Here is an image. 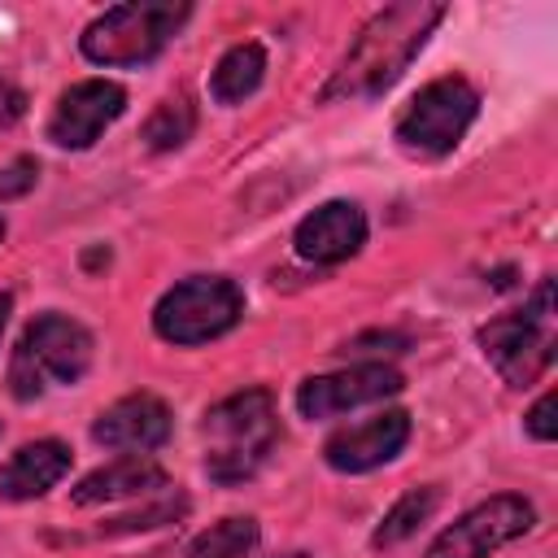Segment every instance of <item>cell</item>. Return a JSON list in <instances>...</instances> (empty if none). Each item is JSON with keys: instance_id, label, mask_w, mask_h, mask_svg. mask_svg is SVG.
Listing matches in <instances>:
<instances>
[{"instance_id": "obj_16", "label": "cell", "mask_w": 558, "mask_h": 558, "mask_svg": "<svg viewBox=\"0 0 558 558\" xmlns=\"http://www.w3.org/2000/svg\"><path fill=\"white\" fill-rule=\"evenodd\" d=\"M266 74V48L262 44H235L231 52H222V61L214 65V78H209V92L218 105H235L244 96L257 92Z\"/></svg>"}, {"instance_id": "obj_10", "label": "cell", "mask_w": 558, "mask_h": 558, "mask_svg": "<svg viewBox=\"0 0 558 558\" xmlns=\"http://www.w3.org/2000/svg\"><path fill=\"white\" fill-rule=\"evenodd\" d=\"M126 109V92L109 78H83L70 92H61L52 118H48V140L57 148H87L96 144V135L118 122Z\"/></svg>"}, {"instance_id": "obj_2", "label": "cell", "mask_w": 558, "mask_h": 558, "mask_svg": "<svg viewBox=\"0 0 558 558\" xmlns=\"http://www.w3.org/2000/svg\"><path fill=\"white\" fill-rule=\"evenodd\" d=\"M205 471L218 484H240L248 480L275 449L279 440V418H275V401L266 388H248L235 392L227 401H218L205 423Z\"/></svg>"}, {"instance_id": "obj_4", "label": "cell", "mask_w": 558, "mask_h": 558, "mask_svg": "<svg viewBox=\"0 0 558 558\" xmlns=\"http://www.w3.org/2000/svg\"><path fill=\"white\" fill-rule=\"evenodd\" d=\"M554 344H558V327H554V283L549 279H541V288L532 292V301L523 310L501 314L488 327H480V349L510 388H527L536 375H545L554 362Z\"/></svg>"}, {"instance_id": "obj_24", "label": "cell", "mask_w": 558, "mask_h": 558, "mask_svg": "<svg viewBox=\"0 0 558 558\" xmlns=\"http://www.w3.org/2000/svg\"><path fill=\"white\" fill-rule=\"evenodd\" d=\"M275 558H310V554H275Z\"/></svg>"}, {"instance_id": "obj_7", "label": "cell", "mask_w": 558, "mask_h": 558, "mask_svg": "<svg viewBox=\"0 0 558 558\" xmlns=\"http://www.w3.org/2000/svg\"><path fill=\"white\" fill-rule=\"evenodd\" d=\"M244 314V292L231 279L218 275H196L174 283L157 310H153V327L161 340L170 344H205L222 331H231Z\"/></svg>"}, {"instance_id": "obj_6", "label": "cell", "mask_w": 558, "mask_h": 558, "mask_svg": "<svg viewBox=\"0 0 558 558\" xmlns=\"http://www.w3.org/2000/svg\"><path fill=\"white\" fill-rule=\"evenodd\" d=\"M475 113H480V92L466 78L458 74L432 78L397 118V144L410 157H445L458 148Z\"/></svg>"}, {"instance_id": "obj_18", "label": "cell", "mask_w": 558, "mask_h": 558, "mask_svg": "<svg viewBox=\"0 0 558 558\" xmlns=\"http://www.w3.org/2000/svg\"><path fill=\"white\" fill-rule=\"evenodd\" d=\"M253 545H257L253 519H222L187 545V558H248Z\"/></svg>"}, {"instance_id": "obj_11", "label": "cell", "mask_w": 558, "mask_h": 558, "mask_svg": "<svg viewBox=\"0 0 558 558\" xmlns=\"http://www.w3.org/2000/svg\"><path fill=\"white\" fill-rule=\"evenodd\" d=\"M410 440V414L405 410H384L366 423H349L340 427L327 445H323V458L327 466L344 471V475H362V471H375L384 462H392Z\"/></svg>"}, {"instance_id": "obj_23", "label": "cell", "mask_w": 558, "mask_h": 558, "mask_svg": "<svg viewBox=\"0 0 558 558\" xmlns=\"http://www.w3.org/2000/svg\"><path fill=\"white\" fill-rule=\"evenodd\" d=\"M9 314H13V296L4 292V296H0V336H4V323H9Z\"/></svg>"}, {"instance_id": "obj_21", "label": "cell", "mask_w": 558, "mask_h": 558, "mask_svg": "<svg viewBox=\"0 0 558 558\" xmlns=\"http://www.w3.org/2000/svg\"><path fill=\"white\" fill-rule=\"evenodd\" d=\"M554 405H558V401H554V392H545V397H541V401L527 410V432H532L536 440H554V436H558V418H554Z\"/></svg>"}, {"instance_id": "obj_12", "label": "cell", "mask_w": 558, "mask_h": 558, "mask_svg": "<svg viewBox=\"0 0 558 558\" xmlns=\"http://www.w3.org/2000/svg\"><path fill=\"white\" fill-rule=\"evenodd\" d=\"M292 244L305 262H318V266L349 262L366 244V218L353 201H327V205H318L314 214L301 218Z\"/></svg>"}, {"instance_id": "obj_15", "label": "cell", "mask_w": 558, "mask_h": 558, "mask_svg": "<svg viewBox=\"0 0 558 558\" xmlns=\"http://www.w3.org/2000/svg\"><path fill=\"white\" fill-rule=\"evenodd\" d=\"M65 471H70V449H65L61 440L22 445V449L0 466V497H4V501L44 497Z\"/></svg>"}, {"instance_id": "obj_20", "label": "cell", "mask_w": 558, "mask_h": 558, "mask_svg": "<svg viewBox=\"0 0 558 558\" xmlns=\"http://www.w3.org/2000/svg\"><path fill=\"white\" fill-rule=\"evenodd\" d=\"M39 179V161L35 157H13L4 170H0V201H13V196H26Z\"/></svg>"}, {"instance_id": "obj_22", "label": "cell", "mask_w": 558, "mask_h": 558, "mask_svg": "<svg viewBox=\"0 0 558 558\" xmlns=\"http://www.w3.org/2000/svg\"><path fill=\"white\" fill-rule=\"evenodd\" d=\"M22 109H26V96H22L13 83H4V78H0V122L22 118Z\"/></svg>"}, {"instance_id": "obj_9", "label": "cell", "mask_w": 558, "mask_h": 558, "mask_svg": "<svg viewBox=\"0 0 558 558\" xmlns=\"http://www.w3.org/2000/svg\"><path fill=\"white\" fill-rule=\"evenodd\" d=\"M401 392V375L384 362H362V366H349V371H336V375H314L296 388V410L305 418H336V414H349L357 405H371V401H384Z\"/></svg>"}, {"instance_id": "obj_25", "label": "cell", "mask_w": 558, "mask_h": 558, "mask_svg": "<svg viewBox=\"0 0 558 558\" xmlns=\"http://www.w3.org/2000/svg\"><path fill=\"white\" fill-rule=\"evenodd\" d=\"M0 240H4V218H0Z\"/></svg>"}, {"instance_id": "obj_3", "label": "cell", "mask_w": 558, "mask_h": 558, "mask_svg": "<svg viewBox=\"0 0 558 558\" xmlns=\"http://www.w3.org/2000/svg\"><path fill=\"white\" fill-rule=\"evenodd\" d=\"M92 366V336L83 323L65 314H39L9 362V392L17 401H35L48 384H78Z\"/></svg>"}, {"instance_id": "obj_17", "label": "cell", "mask_w": 558, "mask_h": 558, "mask_svg": "<svg viewBox=\"0 0 558 558\" xmlns=\"http://www.w3.org/2000/svg\"><path fill=\"white\" fill-rule=\"evenodd\" d=\"M440 506V488H410L388 514H384V523L375 527V545H397V541H405V536H414L427 519H432V510Z\"/></svg>"}, {"instance_id": "obj_19", "label": "cell", "mask_w": 558, "mask_h": 558, "mask_svg": "<svg viewBox=\"0 0 558 558\" xmlns=\"http://www.w3.org/2000/svg\"><path fill=\"white\" fill-rule=\"evenodd\" d=\"M192 131H196V113H192V105H187L183 96L161 100V105L153 109V118L144 122L148 148H179V144L192 140Z\"/></svg>"}, {"instance_id": "obj_8", "label": "cell", "mask_w": 558, "mask_h": 558, "mask_svg": "<svg viewBox=\"0 0 558 558\" xmlns=\"http://www.w3.org/2000/svg\"><path fill=\"white\" fill-rule=\"evenodd\" d=\"M532 519H536L532 501L510 497V493L488 497L484 506L466 510L453 527H445V532L432 541L427 558H488L493 549L519 541V536L532 527Z\"/></svg>"}, {"instance_id": "obj_1", "label": "cell", "mask_w": 558, "mask_h": 558, "mask_svg": "<svg viewBox=\"0 0 558 558\" xmlns=\"http://www.w3.org/2000/svg\"><path fill=\"white\" fill-rule=\"evenodd\" d=\"M445 17L440 4H388L379 9L357 39L349 44L340 70L331 74V83L323 87V100H362V96H379L384 87H392L401 78V70L414 61V52L427 44L432 26Z\"/></svg>"}, {"instance_id": "obj_5", "label": "cell", "mask_w": 558, "mask_h": 558, "mask_svg": "<svg viewBox=\"0 0 558 558\" xmlns=\"http://www.w3.org/2000/svg\"><path fill=\"white\" fill-rule=\"evenodd\" d=\"M183 17L187 4H170V0L113 4L83 31V57L96 65H144L166 48V39L183 26Z\"/></svg>"}, {"instance_id": "obj_13", "label": "cell", "mask_w": 558, "mask_h": 558, "mask_svg": "<svg viewBox=\"0 0 558 558\" xmlns=\"http://www.w3.org/2000/svg\"><path fill=\"white\" fill-rule=\"evenodd\" d=\"M170 410H166V401L161 397H153V392H131V397H122V401H113L100 418H96V427H92V436H96V445H105V449H135V453H148V449H161L166 440H170Z\"/></svg>"}, {"instance_id": "obj_14", "label": "cell", "mask_w": 558, "mask_h": 558, "mask_svg": "<svg viewBox=\"0 0 558 558\" xmlns=\"http://www.w3.org/2000/svg\"><path fill=\"white\" fill-rule=\"evenodd\" d=\"M170 488V475L153 458H118L109 466H96L83 475L70 493L74 506H100V501H122V497H148Z\"/></svg>"}]
</instances>
